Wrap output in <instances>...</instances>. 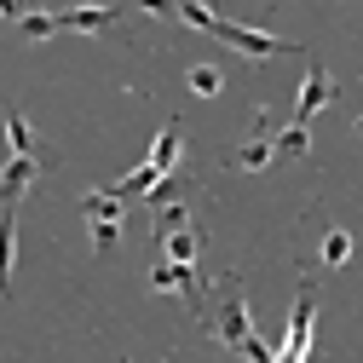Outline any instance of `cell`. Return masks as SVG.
Here are the masks:
<instances>
[{
	"mask_svg": "<svg viewBox=\"0 0 363 363\" xmlns=\"http://www.w3.org/2000/svg\"><path fill=\"white\" fill-rule=\"evenodd\" d=\"M323 104H335V75H329L323 64H311V69H306V81H300V99H294V121L306 127Z\"/></svg>",
	"mask_w": 363,
	"mask_h": 363,
	"instance_id": "8992f818",
	"label": "cell"
},
{
	"mask_svg": "<svg viewBox=\"0 0 363 363\" xmlns=\"http://www.w3.org/2000/svg\"><path fill=\"white\" fill-rule=\"evenodd\" d=\"M311 323H317V283L300 277L294 311H289V335H283V346H277V363H306V352H311Z\"/></svg>",
	"mask_w": 363,
	"mask_h": 363,
	"instance_id": "7a4b0ae2",
	"label": "cell"
},
{
	"mask_svg": "<svg viewBox=\"0 0 363 363\" xmlns=\"http://www.w3.org/2000/svg\"><path fill=\"white\" fill-rule=\"evenodd\" d=\"M6 145H12V156H40V139L23 121V110H6Z\"/></svg>",
	"mask_w": 363,
	"mask_h": 363,
	"instance_id": "7c38bea8",
	"label": "cell"
},
{
	"mask_svg": "<svg viewBox=\"0 0 363 363\" xmlns=\"http://www.w3.org/2000/svg\"><path fill=\"white\" fill-rule=\"evenodd\" d=\"M306 145H311V139H306V127H300V121L283 127L277 139H271V150H277V156H306Z\"/></svg>",
	"mask_w": 363,
	"mask_h": 363,
	"instance_id": "d6986e66",
	"label": "cell"
},
{
	"mask_svg": "<svg viewBox=\"0 0 363 363\" xmlns=\"http://www.w3.org/2000/svg\"><path fill=\"white\" fill-rule=\"evenodd\" d=\"M150 283H156L162 294H185V300H191V311H202V300H208V283L196 277V265H179V259H156Z\"/></svg>",
	"mask_w": 363,
	"mask_h": 363,
	"instance_id": "5b68a950",
	"label": "cell"
},
{
	"mask_svg": "<svg viewBox=\"0 0 363 363\" xmlns=\"http://www.w3.org/2000/svg\"><path fill=\"white\" fill-rule=\"evenodd\" d=\"M40 162H47V156H12L6 167H0V208H18L23 202V191L35 185Z\"/></svg>",
	"mask_w": 363,
	"mask_h": 363,
	"instance_id": "52a82bcc",
	"label": "cell"
},
{
	"mask_svg": "<svg viewBox=\"0 0 363 363\" xmlns=\"http://www.w3.org/2000/svg\"><path fill=\"white\" fill-rule=\"evenodd\" d=\"M271 156H277V150H271V139H265V133H259V139H248L237 156H231V167H242V173H259Z\"/></svg>",
	"mask_w": 363,
	"mask_h": 363,
	"instance_id": "4fadbf2b",
	"label": "cell"
},
{
	"mask_svg": "<svg viewBox=\"0 0 363 363\" xmlns=\"http://www.w3.org/2000/svg\"><path fill=\"white\" fill-rule=\"evenodd\" d=\"M179 150H185V133H179V121H167V127L156 133V145H150V167H156V173H173V167H179Z\"/></svg>",
	"mask_w": 363,
	"mask_h": 363,
	"instance_id": "30bf717a",
	"label": "cell"
},
{
	"mask_svg": "<svg viewBox=\"0 0 363 363\" xmlns=\"http://www.w3.org/2000/svg\"><path fill=\"white\" fill-rule=\"evenodd\" d=\"M116 6H75V12H58V35L64 29H81V35H104V29H116Z\"/></svg>",
	"mask_w": 363,
	"mask_h": 363,
	"instance_id": "ba28073f",
	"label": "cell"
},
{
	"mask_svg": "<svg viewBox=\"0 0 363 363\" xmlns=\"http://www.w3.org/2000/svg\"><path fill=\"white\" fill-rule=\"evenodd\" d=\"M81 213H86V225H93V248L110 254L121 242V196L116 191H86L81 196Z\"/></svg>",
	"mask_w": 363,
	"mask_h": 363,
	"instance_id": "277c9868",
	"label": "cell"
},
{
	"mask_svg": "<svg viewBox=\"0 0 363 363\" xmlns=\"http://www.w3.org/2000/svg\"><path fill=\"white\" fill-rule=\"evenodd\" d=\"M156 213V242L167 237V231H179V225H191V208L185 202H162V208H150Z\"/></svg>",
	"mask_w": 363,
	"mask_h": 363,
	"instance_id": "9a60e30c",
	"label": "cell"
},
{
	"mask_svg": "<svg viewBox=\"0 0 363 363\" xmlns=\"http://www.w3.org/2000/svg\"><path fill=\"white\" fill-rule=\"evenodd\" d=\"M213 40H225V47H237V52H248V58H289V52H300L294 40H283V35H265V29H242V23H231V18H213V29H208Z\"/></svg>",
	"mask_w": 363,
	"mask_h": 363,
	"instance_id": "3957f363",
	"label": "cell"
},
{
	"mask_svg": "<svg viewBox=\"0 0 363 363\" xmlns=\"http://www.w3.org/2000/svg\"><path fill=\"white\" fill-rule=\"evenodd\" d=\"M173 18H185V23H191V29H202V35H208V29H213V18H219V12H213V6H208V0H179V6H173Z\"/></svg>",
	"mask_w": 363,
	"mask_h": 363,
	"instance_id": "5bb4252c",
	"label": "cell"
},
{
	"mask_svg": "<svg viewBox=\"0 0 363 363\" xmlns=\"http://www.w3.org/2000/svg\"><path fill=\"white\" fill-rule=\"evenodd\" d=\"M196 317H202V323L231 346L237 357H248V363H277V352L254 335V317H248V300H242V277H237V271H225V277L213 283V300H202Z\"/></svg>",
	"mask_w": 363,
	"mask_h": 363,
	"instance_id": "6da1fadb",
	"label": "cell"
},
{
	"mask_svg": "<svg viewBox=\"0 0 363 363\" xmlns=\"http://www.w3.org/2000/svg\"><path fill=\"white\" fill-rule=\"evenodd\" d=\"M0 18H12V23H18V18H23V0H0Z\"/></svg>",
	"mask_w": 363,
	"mask_h": 363,
	"instance_id": "44dd1931",
	"label": "cell"
},
{
	"mask_svg": "<svg viewBox=\"0 0 363 363\" xmlns=\"http://www.w3.org/2000/svg\"><path fill=\"white\" fill-rule=\"evenodd\" d=\"M139 6H145V12H156V18H173L179 0H139Z\"/></svg>",
	"mask_w": 363,
	"mask_h": 363,
	"instance_id": "ffe728a7",
	"label": "cell"
},
{
	"mask_svg": "<svg viewBox=\"0 0 363 363\" xmlns=\"http://www.w3.org/2000/svg\"><path fill=\"white\" fill-rule=\"evenodd\" d=\"M18 29H23L29 40H52V35H58V12H23Z\"/></svg>",
	"mask_w": 363,
	"mask_h": 363,
	"instance_id": "2e32d148",
	"label": "cell"
},
{
	"mask_svg": "<svg viewBox=\"0 0 363 363\" xmlns=\"http://www.w3.org/2000/svg\"><path fill=\"white\" fill-rule=\"evenodd\" d=\"M185 81H191V93H202V99H213L219 86H225V75H219L213 64H191V75H185Z\"/></svg>",
	"mask_w": 363,
	"mask_h": 363,
	"instance_id": "ac0fdd59",
	"label": "cell"
},
{
	"mask_svg": "<svg viewBox=\"0 0 363 363\" xmlns=\"http://www.w3.org/2000/svg\"><path fill=\"white\" fill-rule=\"evenodd\" d=\"M12 259H18V208H0V294H12Z\"/></svg>",
	"mask_w": 363,
	"mask_h": 363,
	"instance_id": "9c48e42d",
	"label": "cell"
},
{
	"mask_svg": "<svg viewBox=\"0 0 363 363\" xmlns=\"http://www.w3.org/2000/svg\"><path fill=\"white\" fill-rule=\"evenodd\" d=\"M196 248H202V237L191 231V225H179V231L162 237V259H179V265H196Z\"/></svg>",
	"mask_w": 363,
	"mask_h": 363,
	"instance_id": "8fae6325",
	"label": "cell"
},
{
	"mask_svg": "<svg viewBox=\"0 0 363 363\" xmlns=\"http://www.w3.org/2000/svg\"><path fill=\"white\" fill-rule=\"evenodd\" d=\"M317 259H323V265H346V259H352V237H346V231H323Z\"/></svg>",
	"mask_w": 363,
	"mask_h": 363,
	"instance_id": "e0dca14e",
	"label": "cell"
}]
</instances>
